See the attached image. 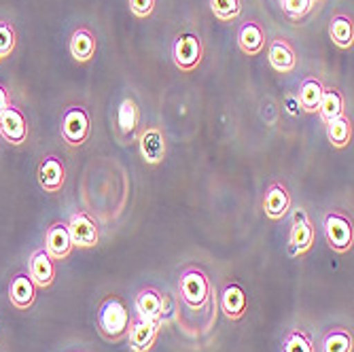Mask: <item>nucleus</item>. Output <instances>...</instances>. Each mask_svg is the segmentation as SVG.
<instances>
[{
	"mask_svg": "<svg viewBox=\"0 0 354 352\" xmlns=\"http://www.w3.org/2000/svg\"><path fill=\"white\" fill-rule=\"evenodd\" d=\"M68 234L75 248H93L100 242V225L89 212L77 210L68 219Z\"/></svg>",
	"mask_w": 354,
	"mask_h": 352,
	"instance_id": "nucleus-6",
	"label": "nucleus"
},
{
	"mask_svg": "<svg viewBox=\"0 0 354 352\" xmlns=\"http://www.w3.org/2000/svg\"><path fill=\"white\" fill-rule=\"evenodd\" d=\"M210 11L218 21L232 24L242 15V0H208Z\"/></svg>",
	"mask_w": 354,
	"mask_h": 352,
	"instance_id": "nucleus-28",
	"label": "nucleus"
},
{
	"mask_svg": "<svg viewBox=\"0 0 354 352\" xmlns=\"http://www.w3.org/2000/svg\"><path fill=\"white\" fill-rule=\"evenodd\" d=\"M323 81L318 77H304L299 83V91H297V104L304 109V113H316L320 98H323Z\"/></svg>",
	"mask_w": 354,
	"mask_h": 352,
	"instance_id": "nucleus-22",
	"label": "nucleus"
},
{
	"mask_svg": "<svg viewBox=\"0 0 354 352\" xmlns=\"http://www.w3.org/2000/svg\"><path fill=\"white\" fill-rule=\"evenodd\" d=\"M59 134L62 140L73 149H79L87 142L91 134V117L89 111L81 104H71L64 109L59 121Z\"/></svg>",
	"mask_w": 354,
	"mask_h": 352,
	"instance_id": "nucleus-3",
	"label": "nucleus"
},
{
	"mask_svg": "<svg viewBox=\"0 0 354 352\" xmlns=\"http://www.w3.org/2000/svg\"><path fill=\"white\" fill-rule=\"evenodd\" d=\"M291 204H293V198H291V191L284 183H270L268 189H266V196H263V212L270 221H280L288 214L291 210Z\"/></svg>",
	"mask_w": 354,
	"mask_h": 352,
	"instance_id": "nucleus-14",
	"label": "nucleus"
},
{
	"mask_svg": "<svg viewBox=\"0 0 354 352\" xmlns=\"http://www.w3.org/2000/svg\"><path fill=\"white\" fill-rule=\"evenodd\" d=\"M344 106H346V100H344V93L337 89V87H325L323 89V98H320V104H318V117L323 123H329L331 119L344 115Z\"/></svg>",
	"mask_w": 354,
	"mask_h": 352,
	"instance_id": "nucleus-24",
	"label": "nucleus"
},
{
	"mask_svg": "<svg viewBox=\"0 0 354 352\" xmlns=\"http://www.w3.org/2000/svg\"><path fill=\"white\" fill-rule=\"evenodd\" d=\"M282 352H316V344L306 329H291L282 337Z\"/></svg>",
	"mask_w": 354,
	"mask_h": 352,
	"instance_id": "nucleus-27",
	"label": "nucleus"
},
{
	"mask_svg": "<svg viewBox=\"0 0 354 352\" xmlns=\"http://www.w3.org/2000/svg\"><path fill=\"white\" fill-rule=\"evenodd\" d=\"M212 291H214L212 282L200 266H187L180 270L178 293H180V302L189 310H193V312L204 310L210 304Z\"/></svg>",
	"mask_w": 354,
	"mask_h": 352,
	"instance_id": "nucleus-2",
	"label": "nucleus"
},
{
	"mask_svg": "<svg viewBox=\"0 0 354 352\" xmlns=\"http://www.w3.org/2000/svg\"><path fill=\"white\" fill-rule=\"evenodd\" d=\"M318 3H323V0H312V5H318Z\"/></svg>",
	"mask_w": 354,
	"mask_h": 352,
	"instance_id": "nucleus-33",
	"label": "nucleus"
},
{
	"mask_svg": "<svg viewBox=\"0 0 354 352\" xmlns=\"http://www.w3.org/2000/svg\"><path fill=\"white\" fill-rule=\"evenodd\" d=\"M28 276L37 284V289H49L55 280V261L45 252V248L32 250L28 259Z\"/></svg>",
	"mask_w": 354,
	"mask_h": 352,
	"instance_id": "nucleus-15",
	"label": "nucleus"
},
{
	"mask_svg": "<svg viewBox=\"0 0 354 352\" xmlns=\"http://www.w3.org/2000/svg\"><path fill=\"white\" fill-rule=\"evenodd\" d=\"M45 252L53 261H64L71 257L73 252V240H71V234H68V225L64 221H55L47 228L45 232Z\"/></svg>",
	"mask_w": 354,
	"mask_h": 352,
	"instance_id": "nucleus-12",
	"label": "nucleus"
},
{
	"mask_svg": "<svg viewBox=\"0 0 354 352\" xmlns=\"http://www.w3.org/2000/svg\"><path fill=\"white\" fill-rule=\"evenodd\" d=\"M37 178L45 194H59L66 185V166L57 155H45L39 164Z\"/></svg>",
	"mask_w": 354,
	"mask_h": 352,
	"instance_id": "nucleus-11",
	"label": "nucleus"
},
{
	"mask_svg": "<svg viewBox=\"0 0 354 352\" xmlns=\"http://www.w3.org/2000/svg\"><path fill=\"white\" fill-rule=\"evenodd\" d=\"M325 125H327V138L335 149H346L350 145V140H352V121H350V117L346 113L331 119Z\"/></svg>",
	"mask_w": 354,
	"mask_h": 352,
	"instance_id": "nucleus-26",
	"label": "nucleus"
},
{
	"mask_svg": "<svg viewBox=\"0 0 354 352\" xmlns=\"http://www.w3.org/2000/svg\"><path fill=\"white\" fill-rule=\"evenodd\" d=\"M138 149L140 157L149 166H157L166 159L168 153V140L159 125H145L138 132Z\"/></svg>",
	"mask_w": 354,
	"mask_h": 352,
	"instance_id": "nucleus-9",
	"label": "nucleus"
},
{
	"mask_svg": "<svg viewBox=\"0 0 354 352\" xmlns=\"http://www.w3.org/2000/svg\"><path fill=\"white\" fill-rule=\"evenodd\" d=\"M352 350H354V335L346 327H333L320 340V352H352Z\"/></svg>",
	"mask_w": 354,
	"mask_h": 352,
	"instance_id": "nucleus-25",
	"label": "nucleus"
},
{
	"mask_svg": "<svg viewBox=\"0 0 354 352\" xmlns=\"http://www.w3.org/2000/svg\"><path fill=\"white\" fill-rule=\"evenodd\" d=\"M9 302L17 310H28L37 302V284L30 280L28 272H17L9 284Z\"/></svg>",
	"mask_w": 354,
	"mask_h": 352,
	"instance_id": "nucleus-18",
	"label": "nucleus"
},
{
	"mask_svg": "<svg viewBox=\"0 0 354 352\" xmlns=\"http://www.w3.org/2000/svg\"><path fill=\"white\" fill-rule=\"evenodd\" d=\"M159 329H162L159 323L142 321L138 316H132L130 327H127V335H125L127 342H130V350L132 352H151L159 337Z\"/></svg>",
	"mask_w": 354,
	"mask_h": 352,
	"instance_id": "nucleus-13",
	"label": "nucleus"
},
{
	"mask_svg": "<svg viewBox=\"0 0 354 352\" xmlns=\"http://www.w3.org/2000/svg\"><path fill=\"white\" fill-rule=\"evenodd\" d=\"M238 47L244 55L254 57L266 49V30L254 19L246 21L238 30Z\"/></svg>",
	"mask_w": 354,
	"mask_h": 352,
	"instance_id": "nucleus-20",
	"label": "nucleus"
},
{
	"mask_svg": "<svg viewBox=\"0 0 354 352\" xmlns=\"http://www.w3.org/2000/svg\"><path fill=\"white\" fill-rule=\"evenodd\" d=\"M28 134H30L28 115L17 104L11 102L0 113V138L13 147H19L28 140Z\"/></svg>",
	"mask_w": 354,
	"mask_h": 352,
	"instance_id": "nucleus-8",
	"label": "nucleus"
},
{
	"mask_svg": "<svg viewBox=\"0 0 354 352\" xmlns=\"http://www.w3.org/2000/svg\"><path fill=\"white\" fill-rule=\"evenodd\" d=\"M138 125H140V106L132 95H125L117 109V130L121 138H132L138 132Z\"/></svg>",
	"mask_w": 354,
	"mask_h": 352,
	"instance_id": "nucleus-21",
	"label": "nucleus"
},
{
	"mask_svg": "<svg viewBox=\"0 0 354 352\" xmlns=\"http://www.w3.org/2000/svg\"><path fill=\"white\" fill-rule=\"evenodd\" d=\"M155 5L157 0H127V7H130V13L136 19H147L155 13Z\"/></svg>",
	"mask_w": 354,
	"mask_h": 352,
	"instance_id": "nucleus-31",
	"label": "nucleus"
},
{
	"mask_svg": "<svg viewBox=\"0 0 354 352\" xmlns=\"http://www.w3.org/2000/svg\"><path fill=\"white\" fill-rule=\"evenodd\" d=\"M132 314L127 310V304L121 295H106L98 312H95V323H98V331L109 342H121L127 335V327H130Z\"/></svg>",
	"mask_w": 354,
	"mask_h": 352,
	"instance_id": "nucleus-1",
	"label": "nucleus"
},
{
	"mask_svg": "<svg viewBox=\"0 0 354 352\" xmlns=\"http://www.w3.org/2000/svg\"><path fill=\"white\" fill-rule=\"evenodd\" d=\"M314 225L308 216L306 208H297L293 212V221H291V232H288V254L291 257H304L306 252H310L312 244H314Z\"/></svg>",
	"mask_w": 354,
	"mask_h": 352,
	"instance_id": "nucleus-7",
	"label": "nucleus"
},
{
	"mask_svg": "<svg viewBox=\"0 0 354 352\" xmlns=\"http://www.w3.org/2000/svg\"><path fill=\"white\" fill-rule=\"evenodd\" d=\"M204 59V43L193 32H180L172 43V62L183 73L196 71Z\"/></svg>",
	"mask_w": 354,
	"mask_h": 352,
	"instance_id": "nucleus-5",
	"label": "nucleus"
},
{
	"mask_svg": "<svg viewBox=\"0 0 354 352\" xmlns=\"http://www.w3.org/2000/svg\"><path fill=\"white\" fill-rule=\"evenodd\" d=\"M323 232L331 250L346 254L354 246V223L344 210H331L323 219Z\"/></svg>",
	"mask_w": 354,
	"mask_h": 352,
	"instance_id": "nucleus-4",
	"label": "nucleus"
},
{
	"mask_svg": "<svg viewBox=\"0 0 354 352\" xmlns=\"http://www.w3.org/2000/svg\"><path fill=\"white\" fill-rule=\"evenodd\" d=\"M329 39L337 49H352L354 45V21L352 17L337 13L329 21Z\"/></svg>",
	"mask_w": 354,
	"mask_h": 352,
	"instance_id": "nucleus-23",
	"label": "nucleus"
},
{
	"mask_svg": "<svg viewBox=\"0 0 354 352\" xmlns=\"http://www.w3.org/2000/svg\"><path fill=\"white\" fill-rule=\"evenodd\" d=\"M221 312L230 318V321H240L248 310V295L240 282H227L221 291Z\"/></svg>",
	"mask_w": 354,
	"mask_h": 352,
	"instance_id": "nucleus-16",
	"label": "nucleus"
},
{
	"mask_svg": "<svg viewBox=\"0 0 354 352\" xmlns=\"http://www.w3.org/2000/svg\"><path fill=\"white\" fill-rule=\"evenodd\" d=\"M95 49H98V39H95L93 32L87 26L75 28V32L68 39V51H71L73 59L79 64H85V62L93 59Z\"/></svg>",
	"mask_w": 354,
	"mask_h": 352,
	"instance_id": "nucleus-19",
	"label": "nucleus"
},
{
	"mask_svg": "<svg viewBox=\"0 0 354 352\" xmlns=\"http://www.w3.org/2000/svg\"><path fill=\"white\" fill-rule=\"evenodd\" d=\"M280 7L284 11V15L293 21H301L304 17L310 15L312 11V0H280Z\"/></svg>",
	"mask_w": 354,
	"mask_h": 352,
	"instance_id": "nucleus-30",
	"label": "nucleus"
},
{
	"mask_svg": "<svg viewBox=\"0 0 354 352\" xmlns=\"http://www.w3.org/2000/svg\"><path fill=\"white\" fill-rule=\"evenodd\" d=\"M17 47V30L11 21L0 19V62L11 57Z\"/></svg>",
	"mask_w": 354,
	"mask_h": 352,
	"instance_id": "nucleus-29",
	"label": "nucleus"
},
{
	"mask_svg": "<svg viewBox=\"0 0 354 352\" xmlns=\"http://www.w3.org/2000/svg\"><path fill=\"white\" fill-rule=\"evenodd\" d=\"M268 62L270 66L280 73V75H288L293 73L297 66V53L295 47L288 43L286 39H274L268 45Z\"/></svg>",
	"mask_w": 354,
	"mask_h": 352,
	"instance_id": "nucleus-17",
	"label": "nucleus"
},
{
	"mask_svg": "<svg viewBox=\"0 0 354 352\" xmlns=\"http://www.w3.org/2000/svg\"><path fill=\"white\" fill-rule=\"evenodd\" d=\"M164 304L166 295L157 289V286H142L134 297V310L136 316L142 321L164 325Z\"/></svg>",
	"mask_w": 354,
	"mask_h": 352,
	"instance_id": "nucleus-10",
	"label": "nucleus"
},
{
	"mask_svg": "<svg viewBox=\"0 0 354 352\" xmlns=\"http://www.w3.org/2000/svg\"><path fill=\"white\" fill-rule=\"evenodd\" d=\"M9 104H11L9 89H7V85H5V83H0V113H3Z\"/></svg>",
	"mask_w": 354,
	"mask_h": 352,
	"instance_id": "nucleus-32",
	"label": "nucleus"
}]
</instances>
